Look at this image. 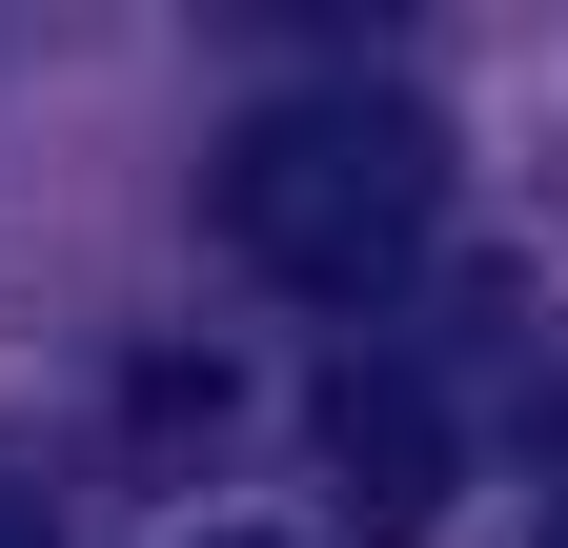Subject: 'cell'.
<instances>
[{
    "mask_svg": "<svg viewBox=\"0 0 568 548\" xmlns=\"http://www.w3.org/2000/svg\"><path fill=\"white\" fill-rule=\"evenodd\" d=\"M224 548H264V528H224Z\"/></svg>",
    "mask_w": 568,
    "mask_h": 548,
    "instance_id": "cell-4",
    "label": "cell"
},
{
    "mask_svg": "<svg viewBox=\"0 0 568 548\" xmlns=\"http://www.w3.org/2000/svg\"><path fill=\"white\" fill-rule=\"evenodd\" d=\"M224 244L264 264V285H305V305H386L426 244H447V122H426L406 82H305V102H264L244 143H224Z\"/></svg>",
    "mask_w": 568,
    "mask_h": 548,
    "instance_id": "cell-1",
    "label": "cell"
},
{
    "mask_svg": "<svg viewBox=\"0 0 568 548\" xmlns=\"http://www.w3.org/2000/svg\"><path fill=\"white\" fill-rule=\"evenodd\" d=\"M325 467H345V508H366V528H426V508H447V386L345 366V386H325Z\"/></svg>",
    "mask_w": 568,
    "mask_h": 548,
    "instance_id": "cell-2",
    "label": "cell"
},
{
    "mask_svg": "<svg viewBox=\"0 0 568 548\" xmlns=\"http://www.w3.org/2000/svg\"><path fill=\"white\" fill-rule=\"evenodd\" d=\"M548 548H568V508H548Z\"/></svg>",
    "mask_w": 568,
    "mask_h": 548,
    "instance_id": "cell-5",
    "label": "cell"
},
{
    "mask_svg": "<svg viewBox=\"0 0 568 548\" xmlns=\"http://www.w3.org/2000/svg\"><path fill=\"white\" fill-rule=\"evenodd\" d=\"M0 548H61V488H41V467H0Z\"/></svg>",
    "mask_w": 568,
    "mask_h": 548,
    "instance_id": "cell-3",
    "label": "cell"
}]
</instances>
